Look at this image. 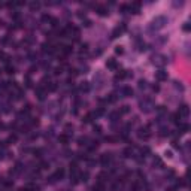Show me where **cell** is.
Masks as SVG:
<instances>
[{"instance_id": "obj_1", "label": "cell", "mask_w": 191, "mask_h": 191, "mask_svg": "<svg viewBox=\"0 0 191 191\" xmlns=\"http://www.w3.org/2000/svg\"><path fill=\"white\" fill-rule=\"evenodd\" d=\"M190 114V109H188V105H181L179 110H178V115L179 117H188Z\"/></svg>"}, {"instance_id": "obj_2", "label": "cell", "mask_w": 191, "mask_h": 191, "mask_svg": "<svg viewBox=\"0 0 191 191\" xmlns=\"http://www.w3.org/2000/svg\"><path fill=\"white\" fill-rule=\"evenodd\" d=\"M110 161H112V155L110 154H103L100 157V163L103 164V166H108Z\"/></svg>"}, {"instance_id": "obj_3", "label": "cell", "mask_w": 191, "mask_h": 191, "mask_svg": "<svg viewBox=\"0 0 191 191\" xmlns=\"http://www.w3.org/2000/svg\"><path fill=\"white\" fill-rule=\"evenodd\" d=\"M155 78H157V81H167V72L158 70L157 73H155Z\"/></svg>"}, {"instance_id": "obj_4", "label": "cell", "mask_w": 191, "mask_h": 191, "mask_svg": "<svg viewBox=\"0 0 191 191\" xmlns=\"http://www.w3.org/2000/svg\"><path fill=\"white\" fill-rule=\"evenodd\" d=\"M127 76H130V73H128L127 70H121L119 73L115 75V81H118V79H119V81H121V79H125Z\"/></svg>"}, {"instance_id": "obj_5", "label": "cell", "mask_w": 191, "mask_h": 191, "mask_svg": "<svg viewBox=\"0 0 191 191\" xmlns=\"http://www.w3.org/2000/svg\"><path fill=\"white\" fill-rule=\"evenodd\" d=\"M106 67H109V69H117V67H118L117 60H115V58H109L108 61H106Z\"/></svg>"}, {"instance_id": "obj_6", "label": "cell", "mask_w": 191, "mask_h": 191, "mask_svg": "<svg viewBox=\"0 0 191 191\" xmlns=\"http://www.w3.org/2000/svg\"><path fill=\"white\" fill-rule=\"evenodd\" d=\"M64 176V170L63 169H58L55 173H54V176H51V179H61Z\"/></svg>"}, {"instance_id": "obj_7", "label": "cell", "mask_w": 191, "mask_h": 191, "mask_svg": "<svg viewBox=\"0 0 191 191\" xmlns=\"http://www.w3.org/2000/svg\"><path fill=\"white\" fill-rule=\"evenodd\" d=\"M36 94H37V97H39L40 100H43V99H45V90H43L42 87H39V88L36 90Z\"/></svg>"}, {"instance_id": "obj_8", "label": "cell", "mask_w": 191, "mask_h": 191, "mask_svg": "<svg viewBox=\"0 0 191 191\" xmlns=\"http://www.w3.org/2000/svg\"><path fill=\"white\" fill-rule=\"evenodd\" d=\"M123 94L125 96V97H130V96H133V90L130 88V87H124V88H123Z\"/></svg>"}, {"instance_id": "obj_9", "label": "cell", "mask_w": 191, "mask_h": 191, "mask_svg": "<svg viewBox=\"0 0 191 191\" xmlns=\"http://www.w3.org/2000/svg\"><path fill=\"white\" fill-rule=\"evenodd\" d=\"M188 130H190L188 124H179V133H187Z\"/></svg>"}, {"instance_id": "obj_10", "label": "cell", "mask_w": 191, "mask_h": 191, "mask_svg": "<svg viewBox=\"0 0 191 191\" xmlns=\"http://www.w3.org/2000/svg\"><path fill=\"white\" fill-rule=\"evenodd\" d=\"M58 140L61 142V143H64V145H67V142H69V136H67V134H61V136L58 137Z\"/></svg>"}, {"instance_id": "obj_11", "label": "cell", "mask_w": 191, "mask_h": 191, "mask_svg": "<svg viewBox=\"0 0 191 191\" xmlns=\"http://www.w3.org/2000/svg\"><path fill=\"white\" fill-rule=\"evenodd\" d=\"M123 155H124V157H132V155H133V149L132 148H125L123 151Z\"/></svg>"}, {"instance_id": "obj_12", "label": "cell", "mask_w": 191, "mask_h": 191, "mask_svg": "<svg viewBox=\"0 0 191 191\" xmlns=\"http://www.w3.org/2000/svg\"><path fill=\"white\" fill-rule=\"evenodd\" d=\"M79 88H81V91H88V90H90L88 82H82V84L79 85Z\"/></svg>"}, {"instance_id": "obj_13", "label": "cell", "mask_w": 191, "mask_h": 191, "mask_svg": "<svg viewBox=\"0 0 191 191\" xmlns=\"http://www.w3.org/2000/svg\"><path fill=\"white\" fill-rule=\"evenodd\" d=\"M97 12H99L100 15H106V14H108V11H106L105 6H99V7H97Z\"/></svg>"}, {"instance_id": "obj_14", "label": "cell", "mask_w": 191, "mask_h": 191, "mask_svg": "<svg viewBox=\"0 0 191 191\" xmlns=\"http://www.w3.org/2000/svg\"><path fill=\"white\" fill-rule=\"evenodd\" d=\"M128 110H130V106H127V105H125V106L121 108V110H118V112H119V115H124V114H127Z\"/></svg>"}, {"instance_id": "obj_15", "label": "cell", "mask_w": 191, "mask_h": 191, "mask_svg": "<svg viewBox=\"0 0 191 191\" xmlns=\"http://www.w3.org/2000/svg\"><path fill=\"white\" fill-rule=\"evenodd\" d=\"M170 134V130L169 128H161L160 130V136H169Z\"/></svg>"}, {"instance_id": "obj_16", "label": "cell", "mask_w": 191, "mask_h": 191, "mask_svg": "<svg viewBox=\"0 0 191 191\" xmlns=\"http://www.w3.org/2000/svg\"><path fill=\"white\" fill-rule=\"evenodd\" d=\"M6 73L14 75V73H15V67H14V66H6Z\"/></svg>"}, {"instance_id": "obj_17", "label": "cell", "mask_w": 191, "mask_h": 191, "mask_svg": "<svg viewBox=\"0 0 191 191\" xmlns=\"http://www.w3.org/2000/svg\"><path fill=\"white\" fill-rule=\"evenodd\" d=\"M145 87H146V81L140 79V81H139V88H145Z\"/></svg>"}, {"instance_id": "obj_18", "label": "cell", "mask_w": 191, "mask_h": 191, "mask_svg": "<svg viewBox=\"0 0 191 191\" xmlns=\"http://www.w3.org/2000/svg\"><path fill=\"white\" fill-rule=\"evenodd\" d=\"M115 52H117V54H123V52H124L123 46H117V48H115Z\"/></svg>"}, {"instance_id": "obj_19", "label": "cell", "mask_w": 191, "mask_h": 191, "mask_svg": "<svg viewBox=\"0 0 191 191\" xmlns=\"http://www.w3.org/2000/svg\"><path fill=\"white\" fill-rule=\"evenodd\" d=\"M182 30H184V31H188V30H190V24L185 22V24H184V27H182Z\"/></svg>"}, {"instance_id": "obj_20", "label": "cell", "mask_w": 191, "mask_h": 191, "mask_svg": "<svg viewBox=\"0 0 191 191\" xmlns=\"http://www.w3.org/2000/svg\"><path fill=\"white\" fill-rule=\"evenodd\" d=\"M164 154H166V157H167V158H172V157H173V155H172V151H166Z\"/></svg>"}, {"instance_id": "obj_21", "label": "cell", "mask_w": 191, "mask_h": 191, "mask_svg": "<svg viewBox=\"0 0 191 191\" xmlns=\"http://www.w3.org/2000/svg\"><path fill=\"white\" fill-rule=\"evenodd\" d=\"M39 7V3H31V9H37Z\"/></svg>"}, {"instance_id": "obj_22", "label": "cell", "mask_w": 191, "mask_h": 191, "mask_svg": "<svg viewBox=\"0 0 191 191\" xmlns=\"http://www.w3.org/2000/svg\"><path fill=\"white\" fill-rule=\"evenodd\" d=\"M152 90H154V91H160V87H158V85H154Z\"/></svg>"}, {"instance_id": "obj_23", "label": "cell", "mask_w": 191, "mask_h": 191, "mask_svg": "<svg viewBox=\"0 0 191 191\" xmlns=\"http://www.w3.org/2000/svg\"><path fill=\"white\" fill-rule=\"evenodd\" d=\"M167 191H176V187H170V188H169Z\"/></svg>"}, {"instance_id": "obj_24", "label": "cell", "mask_w": 191, "mask_h": 191, "mask_svg": "<svg viewBox=\"0 0 191 191\" xmlns=\"http://www.w3.org/2000/svg\"><path fill=\"white\" fill-rule=\"evenodd\" d=\"M0 75H2V70H0Z\"/></svg>"}]
</instances>
